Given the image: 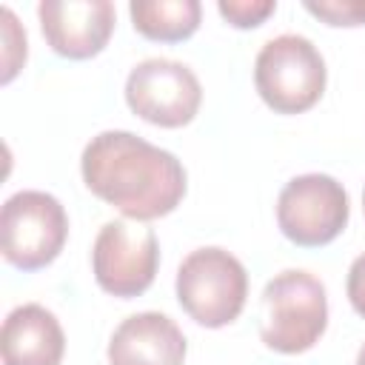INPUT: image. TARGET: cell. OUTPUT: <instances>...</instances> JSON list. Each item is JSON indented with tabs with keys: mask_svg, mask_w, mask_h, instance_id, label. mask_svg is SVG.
I'll return each instance as SVG.
<instances>
[{
	"mask_svg": "<svg viewBox=\"0 0 365 365\" xmlns=\"http://www.w3.org/2000/svg\"><path fill=\"white\" fill-rule=\"evenodd\" d=\"M80 174L91 194L134 222L171 214L188 185L185 168L171 151L123 128L100 131L86 143Z\"/></svg>",
	"mask_w": 365,
	"mask_h": 365,
	"instance_id": "cell-1",
	"label": "cell"
},
{
	"mask_svg": "<svg viewBox=\"0 0 365 365\" xmlns=\"http://www.w3.org/2000/svg\"><path fill=\"white\" fill-rule=\"evenodd\" d=\"M328 325V297L319 277L302 268L274 274L262 288L259 336L277 354H302Z\"/></svg>",
	"mask_w": 365,
	"mask_h": 365,
	"instance_id": "cell-2",
	"label": "cell"
},
{
	"mask_svg": "<svg viewBox=\"0 0 365 365\" xmlns=\"http://www.w3.org/2000/svg\"><path fill=\"white\" fill-rule=\"evenodd\" d=\"M174 288L177 302L197 325L222 328L245 308L248 271L231 251L220 245H202L180 262Z\"/></svg>",
	"mask_w": 365,
	"mask_h": 365,
	"instance_id": "cell-3",
	"label": "cell"
},
{
	"mask_svg": "<svg viewBox=\"0 0 365 365\" xmlns=\"http://www.w3.org/2000/svg\"><path fill=\"white\" fill-rule=\"evenodd\" d=\"M328 68L319 48L302 34L271 37L254 60V86L277 114H302L325 91Z\"/></svg>",
	"mask_w": 365,
	"mask_h": 365,
	"instance_id": "cell-4",
	"label": "cell"
},
{
	"mask_svg": "<svg viewBox=\"0 0 365 365\" xmlns=\"http://www.w3.org/2000/svg\"><path fill=\"white\" fill-rule=\"evenodd\" d=\"M68 237V217L54 194L26 188L11 194L0 211V248L9 265L37 271L51 265Z\"/></svg>",
	"mask_w": 365,
	"mask_h": 365,
	"instance_id": "cell-5",
	"label": "cell"
},
{
	"mask_svg": "<svg viewBox=\"0 0 365 365\" xmlns=\"http://www.w3.org/2000/svg\"><path fill=\"white\" fill-rule=\"evenodd\" d=\"M351 217L348 191L331 174H299L277 197V225L294 245L319 248L334 242Z\"/></svg>",
	"mask_w": 365,
	"mask_h": 365,
	"instance_id": "cell-6",
	"label": "cell"
},
{
	"mask_svg": "<svg viewBox=\"0 0 365 365\" xmlns=\"http://www.w3.org/2000/svg\"><path fill=\"white\" fill-rule=\"evenodd\" d=\"M160 265V242L145 222L108 220L91 245V271L97 285L120 299L151 288Z\"/></svg>",
	"mask_w": 365,
	"mask_h": 365,
	"instance_id": "cell-7",
	"label": "cell"
},
{
	"mask_svg": "<svg viewBox=\"0 0 365 365\" xmlns=\"http://www.w3.org/2000/svg\"><path fill=\"white\" fill-rule=\"evenodd\" d=\"M128 108L160 128L188 125L202 103V86L191 66L168 57L140 60L125 77Z\"/></svg>",
	"mask_w": 365,
	"mask_h": 365,
	"instance_id": "cell-8",
	"label": "cell"
},
{
	"mask_svg": "<svg viewBox=\"0 0 365 365\" xmlns=\"http://www.w3.org/2000/svg\"><path fill=\"white\" fill-rule=\"evenodd\" d=\"M37 17L51 51L68 60L100 54L114 31L111 0H43Z\"/></svg>",
	"mask_w": 365,
	"mask_h": 365,
	"instance_id": "cell-9",
	"label": "cell"
},
{
	"mask_svg": "<svg viewBox=\"0 0 365 365\" xmlns=\"http://www.w3.org/2000/svg\"><path fill=\"white\" fill-rule=\"evenodd\" d=\"M185 334L160 311H140L125 317L108 339V365H182Z\"/></svg>",
	"mask_w": 365,
	"mask_h": 365,
	"instance_id": "cell-10",
	"label": "cell"
},
{
	"mask_svg": "<svg viewBox=\"0 0 365 365\" xmlns=\"http://www.w3.org/2000/svg\"><path fill=\"white\" fill-rule=\"evenodd\" d=\"M0 354L3 365H60L66 354L60 319L40 302L11 308L3 319Z\"/></svg>",
	"mask_w": 365,
	"mask_h": 365,
	"instance_id": "cell-11",
	"label": "cell"
},
{
	"mask_svg": "<svg viewBox=\"0 0 365 365\" xmlns=\"http://www.w3.org/2000/svg\"><path fill=\"white\" fill-rule=\"evenodd\" d=\"M128 14L143 37L160 43H180L200 29L202 6L200 0H131Z\"/></svg>",
	"mask_w": 365,
	"mask_h": 365,
	"instance_id": "cell-12",
	"label": "cell"
},
{
	"mask_svg": "<svg viewBox=\"0 0 365 365\" xmlns=\"http://www.w3.org/2000/svg\"><path fill=\"white\" fill-rule=\"evenodd\" d=\"M0 29H3V83H11V77L26 63V29L17 23L14 11L9 6L0 9Z\"/></svg>",
	"mask_w": 365,
	"mask_h": 365,
	"instance_id": "cell-13",
	"label": "cell"
},
{
	"mask_svg": "<svg viewBox=\"0 0 365 365\" xmlns=\"http://www.w3.org/2000/svg\"><path fill=\"white\" fill-rule=\"evenodd\" d=\"M302 6L328 26H365V0H305Z\"/></svg>",
	"mask_w": 365,
	"mask_h": 365,
	"instance_id": "cell-14",
	"label": "cell"
},
{
	"mask_svg": "<svg viewBox=\"0 0 365 365\" xmlns=\"http://www.w3.org/2000/svg\"><path fill=\"white\" fill-rule=\"evenodd\" d=\"M217 11L234 29H254L277 11V0H220Z\"/></svg>",
	"mask_w": 365,
	"mask_h": 365,
	"instance_id": "cell-15",
	"label": "cell"
},
{
	"mask_svg": "<svg viewBox=\"0 0 365 365\" xmlns=\"http://www.w3.org/2000/svg\"><path fill=\"white\" fill-rule=\"evenodd\" d=\"M345 291L351 299V308L365 319V254H359L351 268H348V279H345Z\"/></svg>",
	"mask_w": 365,
	"mask_h": 365,
	"instance_id": "cell-16",
	"label": "cell"
},
{
	"mask_svg": "<svg viewBox=\"0 0 365 365\" xmlns=\"http://www.w3.org/2000/svg\"><path fill=\"white\" fill-rule=\"evenodd\" d=\"M356 365H365V345H362L359 354H356Z\"/></svg>",
	"mask_w": 365,
	"mask_h": 365,
	"instance_id": "cell-17",
	"label": "cell"
},
{
	"mask_svg": "<svg viewBox=\"0 0 365 365\" xmlns=\"http://www.w3.org/2000/svg\"><path fill=\"white\" fill-rule=\"evenodd\" d=\"M362 208H365V188H362Z\"/></svg>",
	"mask_w": 365,
	"mask_h": 365,
	"instance_id": "cell-18",
	"label": "cell"
}]
</instances>
